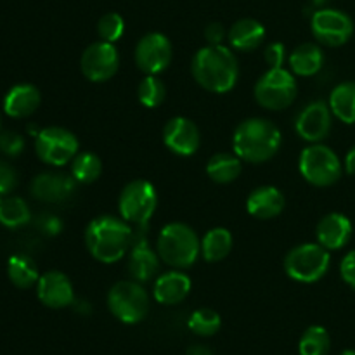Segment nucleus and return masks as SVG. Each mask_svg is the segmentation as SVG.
Masks as SVG:
<instances>
[{
  "instance_id": "f257e3e1",
  "label": "nucleus",
  "mask_w": 355,
  "mask_h": 355,
  "mask_svg": "<svg viewBox=\"0 0 355 355\" xmlns=\"http://www.w3.org/2000/svg\"><path fill=\"white\" fill-rule=\"evenodd\" d=\"M193 76L208 92L225 94L234 89L239 76L238 59L224 45H207L193 58Z\"/></svg>"
},
{
  "instance_id": "f03ea898",
  "label": "nucleus",
  "mask_w": 355,
  "mask_h": 355,
  "mask_svg": "<svg viewBox=\"0 0 355 355\" xmlns=\"http://www.w3.org/2000/svg\"><path fill=\"white\" fill-rule=\"evenodd\" d=\"M85 243L94 259L116 263L132 246L130 224L113 215H101L87 225Z\"/></svg>"
},
{
  "instance_id": "7ed1b4c3",
  "label": "nucleus",
  "mask_w": 355,
  "mask_h": 355,
  "mask_svg": "<svg viewBox=\"0 0 355 355\" xmlns=\"http://www.w3.org/2000/svg\"><path fill=\"white\" fill-rule=\"evenodd\" d=\"M281 132L272 121L263 118H250L241 121L234 130L232 148L248 163H266L276 156L281 148Z\"/></svg>"
},
{
  "instance_id": "20e7f679",
  "label": "nucleus",
  "mask_w": 355,
  "mask_h": 355,
  "mask_svg": "<svg viewBox=\"0 0 355 355\" xmlns=\"http://www.w3.org/2000/svg\"><path fill=\"white\" fill-rule=\"evenodd\" d=\"M156 248L159 259L175 269H189L201 255V241L198 234L189 225L180 222H172L162 229Z\"/></svg>"
},
{
  "instance_id": "39448f33",
  "label": "nucleus",
  "mask_w": 355,
  "mask_h": 355,
  "mask_svg": "<svg viewBox=\"0 0 355 355\" xmlns=\"http://www.w3.org/2000/svg\"><path fill=\"white\" fill-rule=\"evenodd\" d=\"M298 170H300L302 177L312 186L328 187L338 182L343 172V165L338 155L331 148L318 142L300 153Z\"/></svg>"
},
{
  "instance_id": "423d86ee",
  "label": "nucleus",
  "mask_w": 355,
  "mask_h": 355,
  "mask_svg": "<svg viewBox=\"0 0 355 355\" xmlns=\"http://www.w3.org/2000/svg\"><path fill=\"white\" fill-rule=\"evenodd\" d=\"M158 207V194L148 180H132L123 187L118 200L121 218L144 231Z\"/></svg>"
},
{
  "instance_id": "0eeeda50",
  "label": "nucleus",
  "mask_w": 355,
  "mask_h": 355,
  "mask_svg": "<svg viewBox=\"0 0 355 355\" xmlns=\"http://www.w3.org/2000/svg\"><path fill=\"white\" fill-rule=\"evenodd\" d=\"M329 250L319 243H305L291 250L284 259V270L298 283H315L329 269Z\"/></svg>"
},
{
  "instance_id": "6e6552de",
  "label": "nucleus",
  "mask_w": 355,
  "mask_h": 355,
  "mask_svg": "<svg viewBox=\"0 0 355 355\" xmlns=\"http://www.w3.org/2000/svg\"><path fill=\"white\" fill-rule=\"evenodd\" d=\"M107 307L118 321L137 324L149 312L148 291L137 281H120L110 290Z\"/></svg>"
},
{
  "instance_id": "1a4fd4ad",
  "label": "nucleus",
  "mask_w": 355,
  "mask_h": 355,
  "mask_svg": "<svg viewBox=\"0 0 355 355\" xmlns=\"http://www.w3.org/2000/svg\"><path fill=\"white\" fill-rule=\"evenodd\" d=\"M255 99L262 107L270 111H281L293 104L298 94L295 76L284 68H269L255 83Z\"/></svg>"
},
{
  "instance_id": "9d476101",
  "label": "nucleus",
  "mask_w": 355,
  "mask_h": 355,
  "mask_svg": "<svg viewBox=\"0 0 355 355\" xmlns=\"http://www.w3.org/2000/svg\"><path fill=\"white\" fill-rule=\"evenodd\" d=\"M35 151L47 165L62 166L78 155V139L62 127L42 128L35 137Z\"/></svg>"
},
{
  "instance_id": "9b49d317",
  "label": "nucleus",
  "mask_w": 355,
  "mask_h": 355,
  "mask_svg": "<svg viewBox=\"0 0 355 355\" xmlns=\"http://www.w3.org/2000/svg\"><path fill=\"white\" fill-rule=\"evenodd\" d=\"M312 35L319 44L328 47H340L347 44L354 33V23L349 14L338 9H318L311 19Z\"/></svg>"
},
{
  "instance_id": "f8f14e48",
  "label": "nucleus",
  "mask_w": 355,
  "mask_h": 355,
  "mask_svg": "<svg viewBox=\"0 0 355 355\" xmlns=\"http://www.w3.org/2000/svg\"><path fill=\"white\" fill-rule=\"evenodd\" d=\"M120 66V55L116 47L110 42H96L89 45L80 59L83 76L94 83H103L113 78Z\"/></svg>"
},
{
  "instance_id": "ddd939ff",
  "label": "nucleus",
  "mask_w": 355,
  "mask_h": 355,
  "mask_svg": "<svg viewBox=\"0 0 355 355\" xmlns=\"http://www.w3.org/2000/svg\"><path fill=\"white\" fill-rule=\"evenodd\" d=\"M173 49L163 33L153 31L144 35L135 47V62L146 75H159L172 62Z\"/></svg>"
},
{
  "instance_id": "4468645a",
  "label": "nucleus",
  "mask_w": 355,
  "mask_h": 355,
  "mask_svg": "<svg viewBox=\"0 0 355 355\" xmlns=\"http://www.w3.org/2000/svg\"><path fill=\"white\" fill-rule=\"evenodd\" d=\"M331 107L329 104L322 103V101H314V103L307 104L304 110L300 111L297 118V134L300 135L304 141L318 142L324 141L331 132Z\"/></svg>"
},
{
  "instance_id": "2eb2a0df",
  "label": "nucleus",
  "mask_w": 355,
  "mask_h": 355,
  "mask_svg": "<svg viewBox=\"0 0 355 355\" xmlns=\"http://www.w3.org/2000/svg\"><path fill=\"white\" fill-rule=\"evenodd\" d=\"M163 141L173 155L191 156L200 149L201 137L193 120L186 116H175L165 125Z\"/></svg>"
},
{
  "instance_id": "dca6fc26",
  "label": "nucleus",
  "mask_w": 355,
  "mask_h": 355,
  "mask_svg": "<svg viewBox=\"0 0 355 355\" xmlns=\"http://www.w3.org/2000/svg\"><path fill=\"white\" fill-rule=\"evenodd\" d=\"M76 184L68 173H40L31 182V196L44 203H61L75 194Z\"/></svg>"
},
{
  "instance_id": "f3484780",
  "label": "nucleus",
  "mask_w": 355,
  "mask_h": 355,
  "mask_svg": "<svg viewBox=\"0 0 355 355\" xmlns=\"http://www.w3.org/2000/svg\"><path fill=\"white\" fill-rule=\"evenodd\" d=\"M38 300L49 309H64L75 302L71 281L59 270H51L40 276L37 283Z\"/></svg>"
},
{
  "instance_id": "a211bd4d",
  "label": "nucleus",
  "mask_w": 355,
  "mask_h": 355,
  "mask_svg": "<svg viewBox=\"0 0 355 355\" xmlns=\"http://www.w3.org/2000/svg\"><path fill=\"white\" fill-rule=\"evenodd\" d=\"M352 222L343 214H329L321 218L315 229L318 243L326 250H340L352 238Z\"/></svg>"
},
{
  "instance_id": "6ab92c4d",
  "label": "nucleus",
  "mask_w": 355,
  "mask_h": 355,
  "mask_svg": "<svg viewBox=\"0 0 355 355\" xmlns=\"http://www.w3.org/2000/svg\"><path fill=\"white\" fill-rule=\"evenodd\" d=\"M159 255L149 248L144 238H139L130 248V259H128V272L132 279L137 283H149L159 272Z\"/></svg>"
},
{
  "instance_id": "aec40b11",
  "label": "nucleus",
  "mask_w": 355,
  "mask_h": 355,
  "mask_svg": "<svg viewBox=\"0 0 355 355\" xmlns=\"http://www.w3.org/2000/svg\"><path fill=\"white\" fill-rule=\"evenodd\" d=\"M283 193L274 186H260L252 191V194L246 200V210L252 217L260 220H269L277 217L284 210Z\"/></svg>"
},
{
  "instance_id": "412c9836",
  "label": "nucleus",
  "mask_w": 355,
  "mask_h": 355,
  "mask_svg": "<svg viewBox=\"0 0 355 355\" xmlns=\"http://www.w3.org/2000/svg\"><path fill=\"white\" fill-rule=\"evenodd\" d=\"M40 90L31 83L14 85L3 97V111L10 118H28L40 106Z\"/></svg>"
},
{
  "instance_id": "4be33fe9",
  "label": "nucleus",
  "mask_w": 355,
  "mask_h": 355,
  "mask_svg": "<svg viewBox=\"0 0 355 355\" xmlns=\"http://www.w3.org/2000/svg\"><path fill=\"white\" fill-rule=\"evenodd\" d=\"M191 291V279L187 274L179 272V270H170V272L162 274L155 281V295L156 302L163 305H175L180 304Z\"/></svg>"
},
{
  "instance_id": "5701e85b",
  "label": "nucleus",
  "mask_w": 355,
  "mask_h": 355,
  "mask_svg": "<svg viewBox=\"0 0 355 355\" xmlns=\"http://www.w3.org/2000/svg\"><path fill=\"white\" fill-rule=\"evenodd\" d=\"M229 44L239 52H252L262 45L266 38V28L260 21L252 17H243L236 21L227 33Z\"/></svg>"
},
{
  "instance_id": "b1692460",
  "label": "nucleus",
  "mask_w": 355,
  "mask_h": 355,
  "mask_svg": "<svg viewBox=\"0 0 355 355\" xmlns=\"http://www.w3.org/2000/svg\"><path fill=\"white\" fill-rule=\"evenodd\" d=\"M324 64V54L315 44H302L291 52L290 68L300 76H312L321 71Z\"/></svg>"
},
{
  "instance_id": "393cba45",
  "label": "nucleus",
  "mask_w": 355,
  "mask_h": 355,
  "mask_svg": "<svg viewBox=\"0 0 355 355\" xmlns=\"http://www.w3.org/2000/svg\"><path fill=\"white\" fill-rule=\"evenodd\" d=\"M243 163L238 155H229V153H218L211 156L207 165V173L214 182L229 184L241 175Z\"/></svg>"
},
{
  "instance_id": "a878e982",
  "label": "nucleus",
  "mask_w": 355,
  "mask_h": 355,
  "mask_svg": "<svg viewBox=\"0 0 355 355\" xmlns=\"http://www.w3.org/2000/svg\"><path fill=\"white\" fill-rule=\"evenodd\" d=\"M232 234L224 227H215L201 239V257L207 262H220L231 253Z\"/></svg>"
},
{
  "instance_id": "bb28decb",
  "label": "nucleus",
  "mask_w": 355,
  "mask_h": 355,
  "mask_svg": "<svg viewBox=\"0 0 355 355\" xmlns=\"http://www.w3.org/2000/svg\"><path fill=\"white\" fill-rule=\"evenodd\" d=\"M331 113L347 125L355 123V82H345L335 87L329 97Z\"/></svg>"
},
{
  "instance_id": "cd10ccee",
  "label": "nucleus",
  "mask_w": 355,
  "mask_h": 355,
  "mask_svg": "<svg viewBox=\"0 0 355 355\" xmlns=\"http://www.w3.org/2000/svg\"><path fill=\"white\" fill-rule=\"evenodd\" d=\"M7 274H9L10 283L19 290H28L31 286H37L40 274L33 260L26 255H12L7 262Z\"/></svg>"
},
{
  "instance_id": "c85d7f7f",
  "label": "nucleus",
  "mask_w": 355,
  "mask_h": 355,
  "mask_svg": "<svg viewBox=\"0 0 355 355\" xmlns=\"http://www.w3.org/2000/svg\"><path fill=\"white\" fill-rule=\"evenodd\" d=\"M31 220V211L26 201L17 196L0 198V224L9 229H17Z\"/></svg>"
},
{
  "instance_id": "c756f323",
  "label": "nucleus",
  "mask_w": 355,
  "mask_h": 355,
  "mask_svg": "<svg viewBox=\"0 0 355 355\" xmlns=\"http://www.w3.org/2000/svg\"><path fill=\"white\" fill-rule=\"evenodd\" d=\"M103 173V163L101 158L94 153H80L73 158L71 175L78 184H92Z\"/></svg>"
},
{
  "instance_id": "7c9ffc66",
  "label": "nucleus",
  "mask_w": 355,
  "mask_h": 355,
  "mask_svg": "<svg viewBox=\"0 0 355 355\" xmlns=\"http://www.w3.org/2000/svg\"><path fill=\"white\" fill-rule=\"evenodd\" d=\"M329 349H331V338L322 326H311L302 335L298 343L300 355H328Z\"/></svg>"
},
{
  "instance_id": "2f4dec72",
  "label": "nucleus",
  "mask_w": 355,
  "mask_h": 355,
  "mask_svg": "<svg viewBox=\"0 0 355 355\" xmlns=\"http://www.w3.org/2000/svg\"><path fill=\"white\" fill-rule=\"evenodd\" d=\"M222 319L214 309H198L191 314L189 326L191 331L198 336H214L220 329Z\"/></svg>"
},
{
  "instance_id": "473e14b6",
  "label": "nucleus",
  "mask_w": 355,
  "mask_h": 355,
  "mask_svg": "<svg viewBox=\"0 0 355 355\" xmlns=\"http://www.w3.org/2000/svg\"><path fill=\"white\" fill-rule=\"evenodd\" d=\"M137 94L146 107H158L166 97V87L156 75H148L139 83Z\"/></svg>"
},
{
  "instance_id": "72a5a7b5",
  "label": "nucleus",
  "mask_w": 355,
  "mask_h": 355,
  "mask_svg": "<svg viewBox=\"0 0 355 355\" xmlns=\"http://www.w3.org/2000/svg\"><path fill=\"white\" fill-rule=\"evenodd\" d=\"M97 33L104 42L114 44L125 33V19L118 12H106L97 23Z\"/></svg>"
},
{
  "instance_id": "f704fd0d",
  "label": "nucleus",
  "mask_w": 355,
  "mask_h": 355,
  "mask_svg": "<svg viewBox=\"0 0 355 355\" xmlns=\"http://www.w3.org/2000/svg\"><path fill=\"white\" fill-rule=\"evenodd\" d=\"M24 149V139L23 135H19L17 132L6 130L0 132V153H3L6 156L10 158H16L23 153Z\"/></svg>"
},
{
  "instance_id": "c9c22d12",
  "label": "nucleus",
  "mask_w": 355,
  "mask_h": 355,
  "mask_svg": "<svg viewBox=\"0 0 355 355\" xmlns=\"http://www.w3.org/2000/svg\"><path fill=\"white\" fill-rule=\"evenodd\" d=\"M17 186V172L6 162H0V198L12 193Z\"/></svg>"
},
{
  "instance_id": "e433bc0d",
  "label": "nucleus",
  "mask_w": 355,
  "mask_h": 355,
  "mask_svg": "<svg viewBox=\"0 0 355 355\" xmlns=\"http://www.w3.org/2000/svg\"><path fill=\"white\" fill-rule=\"evenodd\" d=\"M286 61V49L279 42H274L266 49V62L269 68H283Z\"/></svg>"
},
{
  "instance_id": "4c0bfd02",
  "label": "nucleus",
  "mask_w": 355,
  "mask_h": 355,
  "mask_svg": "<svg viewBox=\"0 0 355 355\" xmlns=\"http://www.w3.org/2000/svg\"><path fill=\"white\" fill-rule=\"evenodd\" d=\"M340 274H342V279L355 290V250L347 253L345 259L342 260V263H340Z\"/></svg>"
},
{
  "instance_id": "58836bf2",
  "label": "nucleus",
  "mask_w": 355,
  "mask_h": 355,
  "mask_svg": "<svg viewBox=\"0 0 355 355\" xmlns=\"http://www.w3.org/2000/svg\"><path fill=\"white\" fill-rule=\"evenodd\" d=\"M38 227H40L47 236H55L61 232L62 222L59 220L58 217H54V215H44V217L38 220Z\"/></svg>"
},
{
  "instance_id": "ea45409f",
  "label": "nucleus",
  "mask_w": 355,
  "mask_h": 355,
  "mask_svg": "<svg viewBox=\"0 0 355 355\" xmlns=\"http://www.w3.org/2000/svg\"><path fill=\"white\" fill-rule=\"evenodd\" d=\"M205 38L210 45H222L225 38V30L220 23H210L205 28Z\"/></svg>"
},
{
  "instance_id": "a19ab883",
  "label": "nucleus",
  "mask_w": 355,
  "mask_h": 355,
  "mask_svg": "<svg viewBox=\"0 0 355 355\" xmlns=\"http://www.w3.org/2000/svg\"><path fill=\"white\" fill-rule=\"evenodd\" d=\"M345 170L350 175H355V146L345 156Z\"/></svg>"
},
{
  "instance_id": "79ce46f5",
  "label": "nucleus",
  "mask_w": 355,
  "mask_h": 355,
  "mask_svg": "<svg viewBox=\"0 0 355 355\" xmlns=\"http://www.w3.org/2000/svg\"><path fill=\"white\" fill-rule=\"evenodd\" d=\"M186 355H214V352L205 345H193L187 349Z\"/></svg>"
},
{
  "instance_id": "37998d69",
  "label": "nucleus",
  "mask_w": 355,
  "mask_h": 355,
  "mask_svg": "<svg viewBox=\"0 0 355 355\" xmlns=\"http://www.w3.org/2000/svg\"><path fill=\"white\" fill-rule=\"evenodd\" d=\"M329 0H312V3H314V6H318V7H321V6H324V3H328Z\"/></svg>"
},
{
  "instance_id": "c03bdc74",
  "label": "nucleus",
  "mask_w": 355,
  "mask_h": 355,
  "mask_svg": "<svg viewBox=\"0 0 355 355\" xmlns=\"http://www.w3.org/2000/svg\"><path fill=\"white\" fill-rule=\"evenodd\" d=\"M340 355H355V350H352V349H349V350H343L342 354Z\"/></svg>"
}]
</instances>
